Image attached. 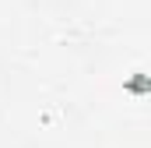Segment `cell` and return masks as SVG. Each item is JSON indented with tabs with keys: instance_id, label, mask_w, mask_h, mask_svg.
<instances>
[{
	"instance_id": "6da1fadb",
	"label": "cell",
	"mask_w": 151,
	"mask_h": 148,
	"mask_svg": "<svg viewBox=\"0 0 151 148\" xmlns=\"http://www.w3.org/2000/svg\"><path fill=\"white\" fill-rule=\"evenodd\" d=\"M127 92H134V95H148V92H151L148 74H137V78H130V81H127Z\"/></svg>"
}]
</instances>
